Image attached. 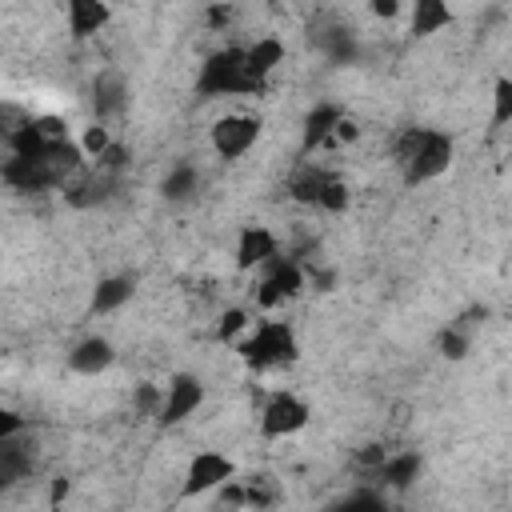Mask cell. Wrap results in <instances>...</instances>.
<instances>
[{
    "label": "cell",
    "mask_w": 512,
    "mask_h": 512,
    "mask_svg": "<svg viewBox=\"0 0 512 512\" xmlns=\"http://www.w3.org/2000/svg\"><path fill=\"white\" fill-rule=\"evenodd\" d=\"M76 144H80L84 160H104V156L112 152V128L92 120V124H84V128H80V140H76Z\"/></svg>",
    "instance_id": "19"
},
{
    "label": "cell",
    "mask_w": 512,
    "mask_h": 512,
    "mask_svg": "<svg viewBox=\"0 0 512 512\" xmlns=\"http://www.w3.org/2000/svg\"><path fill=\"white\" fill-rule=\"evenodd\" d=\"M512 120V76H500L492 84V124H508Z\"/></svg>",
    "instance_id": "21"
},
{
    "label": "cell",
    "mask_w": 512,
    "mask_h": 512,
    "mask_svg": "<svg viewBox=\"0 0 512 512\" xmlns=\"http://www.w3.org/2000/svg\"><path fill=\"white\" fill-rule=\"evenodd\" d=\"M340 116H344V112H340L336 104H320V108H312V112H308V120H304V152L328 148V144H332V136H336Z\"/></svg>",
    "instance_id": "16"
},
{
    "label": "cell",
    "mask_w": 512,
    "mask_h": 512,
    "mask_svg": "<svg viewBox=\"0 0 512 512\" xmlns=\"http://www.w3.org/2000/svg\"><path fill=\"white\" fill-rule=\"evenodd\" d=\"M208 144H212V152H216L220 160H228V164L244 160V156L260 144V116H252V112H224V116L208 128Z\"/></svg>",
    "instance_id": "6"
},
{
    "label": "cell",
    "mask_w": 512,
    "mask_h": 512,
    "mask_svg": "<svg viewBox=\"0 0 512 512\" xmlns=\"http://www.w3.org/2000/svg\"><path fill=\"white\" fill-rule=\"evenodd\" d=\"M256 88H264V84L248 72L244 48H224V52L208 56V64L200 68V92H208V96H244Z\"/></svg>",
    "instance_id": "4"
},
{
    "label": "cell",
    "mask_w": 512,
    "mask_h": 512,
    "mask_svg": "<svg viewBox=\"0 0 512 512\" xmlns=\"http://www.w3.org/2000/svg\"><path fill=\"white\" fill-rule=\"evenodd\" d=\"M240 360L256 372H272V368H284L296 360V332L288 328V320H276V316H256L248 336L236 344Z\"/></svg>",
    "instance_id": "2"
},
{
    "label": "cell",
    "mask_w": 512,
    "mask_h": 512,
    "mask_svg": "<svg viewBox=\"0 0 512 512\" xmlns=\"http://www.w3.org/2000/svg\"><path fill=\"white\" fill-rule=\"evenodd\" d=\"M112 360H116V352H112V344H108L104 336H84V340L72 344V352H68V368H72L76 376H100Z\"/></svg>",
    "instance_id": "12"
},
{
    "label": "cell",
    "mask_w": 512,
    "mask_h": 512,
    "mask_svg": "<svg viewBox=\"0 0 512 512\" xmlns=\"http://www.w3.org/2000/svg\"><path fill=\"white\" fill-rule=\"evenodd\" d=\"M200 192V168L196 164H172L160 180V196L168 204H192Z\"/></svg>",
    "instance_id": "15"
},
{
    "label": "cell",
    "mask_w": 512,
    "mask_h": 512,
    "mask_svg": "<svg viewBox=\"0 0 512 512\" xmlns=\"http://www.w3.org/2000/svg\"><path fill=\"white\" fill-rule=\"evenodd\" d=\"M368 12H372L376 20H400L404 0H368Z\"/></svg>",
    "instance_id": "22"
},
{
    "label": "cell",
    "mask_w": 512,
    "mask_h": 512,
    "mask_svg": "<svg viewBox=\"0 0 512 512\" xmlns=\"http://www.w3.org/2000/svg\"><path fill=\"white\" fill-rule=\"evenodd\" d=\"M288 192H292V200H300L308 208H324V212H340L348 204V184L332 168H320V164H300Z\"/></svg>",
    "instance_id": "5"
},
{
    "label": "cell",
    "mask_w": 512,
    "mask_h": 512,
    "mask_svg": "<svg viewBox=\"0 0 512 512\" xmlns=\"http://www.w3.org/2000/svg\"><path fill=\"white\" fill-rule=\"evenodd\" d=\"M112 24V4L108 0H64V28L76 40L100 36Z\"/></svg>",
    "instance_id": "11"
},
{
    "label": "cell",
    "mask_w": 512,
    "mask_h": 512,
    "mask_svg": "<svg viewBox=\"0 0 512 512\" xmlns=\"http://www.w3.org/2000/svg\"><path fill=\"white\" fill-rule=\"evenodd\" d=\"M200 404H204V384H200L196 376L180 372V376H172V380L164 384V412H160V424H184L192 412H200Z\"/></svg>",
    "instance_id": "10"
},
{
    "label": "cell",
    "mask_w": 512,
    "mask_h": 512,
    "mask_svg": "<svg viewBox=\"0 0 512 512\" xmlns=\"http://www.w3.org/2000/svg\"><path fill=\"white\" fill-rule=\"evenodd\" d=\"M232 476H236V460L216 448H204L192 456V464L184 472V496H204L212 488H224Z\"/></svg>",
    "instance_id": "8"
},
{
    "label": "cell",
    "mask_w": 512,
    "mask_h": 512,
    "mask_svg": "<svg viewBox=\"0 0 512 512\" xmlns=\"http://www.w3.org/2000/svg\"><path fill=\"white\" fill-rule=\"evenodd\" d=\"M244 60H248V72L268 84V76L284 64V40L280 36H256L252 44H244Z\"/></svg>",
    "instance_id": "13"
},
{
    "label": "cell",
    "mask_w": 512,
    "mask_h": 512,
    "mask_svg": "<svg viewBox=\"0 0 512 512\" xmlns=\"http://www.w3.org/2000/svg\"><path fill=\"white\" fill-rule=\"evenodd\" d=\"M448 24H452L448 0H412V8H408V32L412 36H436Z\"/></svg>",
    "instance_id": "14"
},
{
    "label": "cell",
    "mask_w": 512,
    "mask_h": 512,
    "mask_svg": "<svg viewBox=\"0 0 512 512\" xmlns=\"http://www.w3.org/2000/svg\"><path fill=\"white\" fill-rule=\"evenodd\" d=\"M452 152H456L452 136L440 128H404L392 144L396 168L404 172L408 184H428V180L444 176L452 164Z\"/></svg>",
    "instance_id": "1"
},
{
    "label": "cell",
    "mask_w": 512,
    "mask_h": 512,
    "mask_svg": "<svg viewBox=\"0 0 512 512\" xmlns=\"http://www.w3.org/2000/svg\"><path fill=\"white\" fill-rule=\"evenodd\" d=\"M128 300H132V276H104L92 288V312H100V316L120 312Z\"/></svg>",
    "instance_id": "17"
},
{
    "label": "cell",
    "mask_w": 512,
    "mask_h": 512,
    "mask_svg": "<svg viewBox=\"0 0 512 512\" xmlns=\"http://www.w3.org/2000/svg\"><path fill=\"white\" fill-rule=\"evenodd\" d=\"M252 320H256L252 312H244V308H228V312H224V316L216 320V336H220L224 344H232V348H236V344H240V340L248 336Z\"/></svg>",
    "instance_id": "20"
},
{
    "label": "cell",
    "mask_w": 512,
    "mask_h": 512,
    "mask_svg": "<svg viewBox=\"0 0 512 512\" xmlns=\"http://www.w3.org/2000/svg\"><path fill=\"white\" fill-rule=\"evenodd\" d=\"M308 420H312L308 400L296 396V392H288V388H276V392L264 400V408H260V436H268V440H288V436H296L300 428H308Z\"/></svg>",
    "instance_id": "7"
},
{
    "label": "cell",
    "mask_w": 512,
    "mask_h": 512,
    "mask_svg": "<svg viewBox=\"0 0 512 512\" xmlns=\"http://www.w3.org/2000/svg\"><path fill=\"white\" fill-rule=\"evenodd\" d=\"M276 256H280V236L268 224H244L236 232V268L240 272H260Z\"/></svg>",
    "instance_id": "9"
},
{
    "label": "cell",
    "mask_w": 512,
    "mask_h": 512,
    "mask_svg": "<svg viewBox=\"0 0 512 512\" xmlns=\"http://www.w3.org/2000/svg\"><path fill=\"white\" fill-rule=\"evenodd\" d=\"M440 348H444V356H452V360H456V356H464V348H468V340H464V336H460L456 328H448V332L440 336Z\"/></svg>",
    "instance_id": "23"
},
{
    "label": "cell",
    "mask_w": 512,
    "mask_h": 512,
    "mask_svg": "<svg viewBox=\"0 0 512 512\" xmlns=\"http://www.w3.org/2000/svg\"><path fill=\"white\" fill-rule=\"evenodd\" d=\"M304 288H308V268H304L300 260H292V256L280 252L276 260H268V264L256 272V288H252V296H256V308L272 312V308L292 304Z\"/></svg>",
    "instance_id": "3"
},
{
    "label": "cell",
    "mask_w": 512,
    "mask_h": 512,
    "mask_svg": "<svg viewBox=\"0 0 512 512\" xmlns=\"http://www.w3.org/2000/svg\"><path fill=\"white\" fill-rule=\"evenodd\" d=\"M124 96H128V88H124V80L120 76H100L96 80V88H92V104H96V112H120L124 108Z\"/></svg>",
    "instance_id": "18"
}]
</instances>
